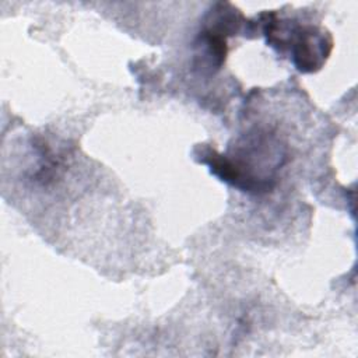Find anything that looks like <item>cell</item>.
Returning a JSON list of instances; mask_svg holds the SVG:
<instances>
[{"label":"cell","instance_id":"1","mask_svg":"<svg viewBox=\"0 0 358 358\" xmlns=\"http://www.w3.org/2000/svg\"><path fill=\"white\" fill-rule=\"evenodd\" d=\"M292 41V62L298 70L310 73L322 67L331 50V39L313 27H295L289 31Z\"/></svg>","mask_w":358,"mask_h":358}]
</instances>
